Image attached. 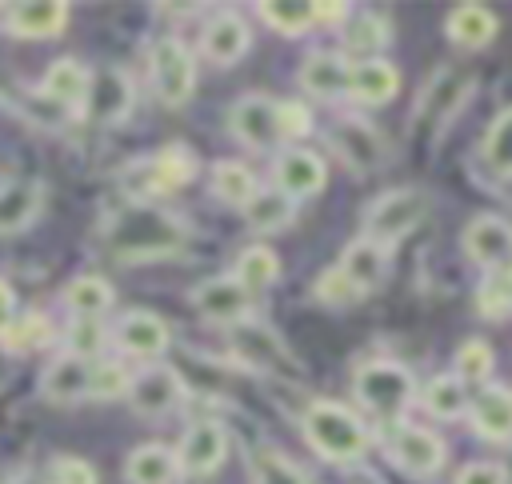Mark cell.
<instances>
[{"label":"cell","mask_w":512,"mask_h":484,"mask_svg":"<svg viewBox=\"0 0 512 484\" xmlns=\"http://www.w3.org/2000/svg\"><path fill=\"white\" fill-rule=\"evenodd\" d=\"M108 248L116 256H128V260H140V256H164V252H176L180 248V224L152 208V204H132L124 208L112 228H108Z\"/></svg>","instance_id":"7a4b0ae2"},{"label":"cell","mask_w":512,"mask_h":484,"mask_svg":"<svg viewBox=\"0 0 512 484\" xmlns=\"http://www.w3.org/2000/svg\"><path fill=\"white\" fill-rule=\"evenodd\" d=\"M468 420H472L476 436L508 444L512 440V388L488 384L476 400H468Z\"/></svg>","instance_id":"44dd1931"},{"label":"cell","mask_w":512,"mask_h":484,"mask_svg":"<svg viewBox=\"0 0 512 484\" xmlns=\"http://www.w3.org/2000/svg\"><path fill=\"white\" fill-rule=\"evenodd\" d=\"M420 408H424L428 416H436V420H460V416L468 412V392H464V384H460L452 372H448V376H432V380L424 384Z\"/></svg>","instance_id":"d6a6232c"},{"label":"cell","mask_w":512,"mask_h":484,"mask_svg":"<svg viewBox=\"0 0 512 484\" xmlns=\"http://www.w3.org/2000/svg\"><path fill=\"white\" fill-rule=\"evenodd\" d=\"M344 24H348L344 28V48L360 52L364 60L376 56L380 48H388V40H392V24L380 12H360V16H348Z\"/></svg>","instance_id":"836d02e7"},{"label":"cell","mask_w":512,"mask_h":484,"mask_svg":"<svg viewBox=\"0 0 512 484\" xmlns=\"http://www.w3.org/2000/svg\"><path fill=\"white\" fill-rule=\"evenodd\" d=\"M88 80H92V72H88L80 60H68V56H64V60L48 64L40 92H44L48 100L64 104V108H76V116H80V108H84V96H88Z\"/></svg>","instance_id":"83f0119b"},{"label":"cell","mask_w":512,"mask_h":484,"mask_svg":"<svg viewBox=\"0 0 512 484\" xmlns=\"http://www.w3.org/2000/svg\"><path fill=\"white\" fill-rule=\"evenodd\" d=\"M272 176H276V192H284L296 204V200H308V196H316L324 188L328 168L312 148H284L276 156Z\"/></svg>","instance_id":"2e32d148"},{"label":"cell","mask_w":512,"mask_h":484,"mask_svg":"<svg viewBox=\"0 0 512 484\" xmlns=\"http://www.w3.org/2000/svg\"><path fill=\"white\" fill-rule=\"evenodd\" d=\"M480 152H484V164H488L500 180H512V108H504V112L488 124V132H484V140H480Z\"/></svg>","instance_id":"e575fe53"},{"label":"cell","mask_w":512,"mask_h":484,"mask_svg":"<svg viewBox=\"0 0 512 484\" xmlns=\"http://www.w3.org/2000/svg\"><path fill=\"white\" fill-rule=\"evenodd\" d=\"M252 484H308V476L276 448H260L252 456Z\"/></svg>","instance_id":"74e56055"},{"label":"cell","mask_w":512,"mask_h":484,"mask_svg":"<svg viewBox=\"0 0 512 484\" xmlns=\"http://www.w3.org/2000/svg\"><path fill=\"white\" fill-rule=\"evenodd\" d=\"M476 312H480L484 320H508V316H512V296H508V288H504L500 268L480 280V288H476Z\"/></svg>","instance_id":"60d3db41"},{"label":"cell","mask_w":512,"mask_h":484,"mask_svg":"<svg viewBox=\"0 0 512 484\" xmlns=\"http://www.w3.org/2000/svg\"><path fill=\"white\" fill-rule=\"evenodd\" d=\"M396 88H400V72L384 56H368V60H356L348 68V96L360 100V104H368V108L388 104L396 96Z\"/></svg>","instance_id":"d6986e66"},{"label":"cell","mask_w":512,"mask_h":484,"mask_svg":"<svg viewBox=\"0 0 512 484\" xmlns=\"http://www.w3.org/2000/svg\"><path fill=\"white\" fill-rule=\"evenodd\" d=\"M124 480L128 484H176L180 480V464L176 452L164 444H140L128 452L124 460Z\"/></svg>","instance_id":"4316f807"},{"label":"cell","mask_w":512,"mask_h":484,"mask_svg":"<svg viewBox=\"0 0 512 484\" xmlns=\"http://www.w3.org/2000/svg\"><path fill=\"white\" fill-rule=\"evenodd\" d=\"M500 276H504V288H508V296H512V264H504Z\"/></svg>","instance_id":"681fc988"},{"label":"cell","mask_w":512,"mask_h":484,"mask_svg":"<svg viewBox=\"0 0 512 484\" xmlns=\"http://www.w3.org/2000/svg\"><path fill=\"white\" fill-rule=\"evenodd\" d=\"M128 408L136 412V416H164V412H172V408H180V400H184V380L176 376V368H168V364H148V368H140V372H132V380H128Z\"/></svg>","instance_id":"9c48e42d"},{"label":"cell","mask_w":512,"mask_h":484,"mask_svg":"<svg viewBox=\"0 0 512 484\" xmlns=\"http://www.w3.org/2000/svg\"><path fill=\"white\" fill-rule=\"evenodd\" d=\"M424 208H428V196L420 188H388L364 208V236L376 240L380 248H392L424 220Z\"/></svg>","instance_id":"277c9868"},{"label":"cell","mask_w":512,"mask_h":484,"mask_svg":"<svg viewBox=\"0 0 512 484\" xmlns=\"http://www.w3.org/2000/svg\"><path fill=\"white\" fill-rule=\"evenodd\" d=\"M68 4L64 0H28V4H16L12 16H8V28L24 40H48L56 32H64L68 24Z\"/></svg>","instance_id":"484cf974"},{"label":"cell","mask_w":512,"mask_h":484,"mask_svg":"<svg viewBox=\"0 0 512 484\" xmlns=\"http://www.w3.org/2000/svg\"><path fill=\"white\" fill-rule=\"evenodd\" d=\"M312 292H316V300H324V304H332V308H348V304H356V300H360V292L348 284V276H344L336 264H332V268H324V272L316 276Z\"/></svg>","instance_id":"7bdbcfd3"},{"label":"cell","mask_w":512,"mask_h":484,"mask_svg":"<svg viewBox=\"0 0 512 484\" xmlns=\"http://www.w3.org/2000/svg\"><path fill=\"white\" fill-rule=\"evenodd\" d=\"M248 44H252V32H248L244 16H236V12H216V16L204 24V32H200V52H204L212 64H220V68L244 60Z\"/></svg>","instance_id":"ac0fdd59"},{"label":"cell","mask_w":512,"mask_h":484,"mask_svg":"<svg viewBox=\"0 0 512 484\" xmlns=\"http://www.w3.org/2000/svg\"><path fill=\"white\" fill-rule=\"evenodd\" d=\"M192 304L204 320L212 324H244L248 320V308H252V296L236 284V276H212V280H200L192 288Z\"/></svg>","instance_id":"5bb4252c"},{"label":"cell","mask_w":512,"mask_h":484,"mask_svg":"<svg viewBox=\"0 0 512 484\" xmlns=\"http://www.w3.org/2000/svg\"><path fill=\"white\" fill-rule=\"evenodd\" d=\"M348 4H312V16L320 20V24H344L348 20Z\"/></svg>","instance_id":"c3c4849f"},{"label":"cell","mask_w":512,"mask_h":484,"mask_svg":"<svg viewBox=\"0 0 512 484\" xmlns=\"http://www.w3.org/2000/svg\"><path fill=\"white\" fill-rule=\"evenodd\" d=\"M460 244H464V256L480 268H504L512 264V224L504 216H472L468 228L460 232Z\"/></svg>","instance_id":"4fadbf2b"},{"label":"cell","mask_w":512,"mask_h":484,"mask_svg":"<svg viewBox=\"0 0 512 484\" xmlns=\"http://www.w3.org/2000/svg\"><path fill=\"white\" fill-rule=\"evenodd\" d=\"M328 144L332 152L352 168V172H376L384 160H388V144L384 136L360 120V116H340L332 128H328Z\"/></svg>","instance_id":"52a82bcc"},{"label":"cell","mask_w":512,"mask_h":484,"mask_svg":"<svg viewBox=\"0 0 512 484\" xmlns=\"http://www.w3.org/2000/svg\"><path fill=\"white\" fill-rule=\"evenodd\" d=\"M452 376L468 388V384H484L488 376H492V348L484 344V340H464L460 348H456V360H452Z\"/></svg>","instance_id":"f35d334b"},{"label":"cell","mask_w":512,"mask_h":484,"mask_svg":"<svg viewBox=\"0 0 512 484\" xmlns=\"http://www.w3.org/2000/svg\"><path fill=\"white\" fill-rule=\"evenodd\" d=\"M40 392L52 404H76V400H84L88 396V360L68 356V352L52 356L48 368H44V376H40Z\"/></svg>","instance_id":"cb8c5ba5"},{"label":"cell","mask_w":512,"mask_h":484,"mask_svg":"<svg viewBox=\"0 0 512 484\" xmlns=\"http://www.w3.org/2000/svg\"><path fill=\"white\" fill-rule=\"evenodd\" d=\"M44 184L40 180H4L0 184V236L28 228L40 216Z\"/></svg>","instance_id":"d4e9b609"},{"label":"cell","mask_w":512,"mask_h":484,"mask_svg":"<svg viewBox=\"0 0 512 484\" xmlns=\"http://www.w3.org/2000/svg\"><path fill=\"white\" fill-rule=\"evenodd\" d=\"M240 212H244V224H248L256 236H272V232H280V228L292 224L296 204H292L284 192H276V188H256V196H252Z\"/></svg>","instance_id":"f1b7e54d"},{"label":"cell","mask_w":512,"mask_h":484,"mask_svg":"<svg viewBox=\"0 0 512 484\" xmlns=\"http://www.w3.org/2000/svg\"><path fill=\"white\" fill-rule=\"evenodd\" d=\"M116 344H120V352H128V356H136V360H156L164 348H168V324L156 316V312H144V308H136V312H124L120 320H116Z\"/></svg>","instance_id":"e0dca14e"},{"label":"cell","mask_w":512,"mask_h":484,"mask_svg":"<svg viewBox=\"0 0 512 484\" xmlns=\"http://www.w3.org/2000/svg\"><path fill=\"white\" fill-rule=\"evenodd\" d=\"M48 340H52V320L40 312H16V320L0 336V344L8 352H32V348H44Z\"/></svg>","instance_id":"8d00e7d4"},{"label":"cell","mask_w":512,"mask_h":484,"mask_svg":"<svg viewBox=\"0 0 512 484\" xmlns=\"http://www.w3.org/2000/svg\"><path fill=\"white\" fill-rule=\"evenodd\" d=\"M132 104H136V84L128 80V72L124 68H100L88 80V96H84L80 116H88L96 124H120V120H128Z\"/></svg>","instance_id":"30bf717a"},{"label":"cell","mask_w":512,"mask_h":484,"mask_svg":"<svg viewBox=\"0 0 512 484\" xmlns=\"http://www.w3.org/2000/svg\"><path fill=\"white\" fill-rule=\"evenodd\" d=\"M228 128L236 140H244L252 152H264L272 144H280V128H276V104L260 92H248L232 104L228 112Z\"/></svg>","instance_id":"9a60e30c"},{"label":"cell","mask_w":512,"mask_h":484,"mask_svg":"<svg viewBox=\"0 0 512 484\" xmlns=\"http://www.w3.org/2000/svg\"><path fill=\"white\" fill-rule=\"evenodd\" d=\"M48 484H96V468L80 456H52L48 460Z\"/></svg>","instance_id":"f6af8a7d"},{"label":"cell","mask_w":512,"mask_h":484,"mask_svg":"<svg viewBox=\"0 0 512 484\" xmlns=\"http://www.w3.org/2000/svg\"><path fill=\"white\" fill-rule=\"evenodd\" d=\"M208 188L220 204H232V208H244L252 196H256V176L248 164L240 160H216L212 172H208Z\"/></svg>","instance_id":"4dcf8cb0"},{"label":"cell","mask_w":512,"mask_h":484,"mask_svg":"<svg viewBox=\"0 0 512 484\" xmlns=\"http://www.w3.org/2000/svg\"><path fill=\"white\" fill-rule=\"evenodd\" d=\"M256 12L264 16L268 28L284 32V36H300V32H308L316 24L312 4H296V0H260Z\"/></svg>","instance_id":"d590c367"},{"label":"cell","mask_w":512,"mask_h":484,"mask_svg":"<svg viewBox=\"0 0 512 484\" xmlns=\"http://www.w3.org/2000/svg\"><path fill=\"white\" fill-rule=\"evenodd\" d=\"M64 304H68L72 320H100L116 304V292L104 276H76L64 288Z\"/></svg>","instance_id":"f546056e"},{"label":"cell","mask_w":512,"mask_h":484,"mask_svg":"<svg viewBox=\"0 0 512 484\" xmlns=\"http://www.w3.org/2000/svg\"><path fill=\"white\" fill-rule=\"evenodd\" d=\"M232 276H236V284H240L248 296H256V292H264V288L276 284V276H280V256H276L268 244H248V248L236 256Z\"/></svg>","instance_id":"1f68e13d"},{"label":"cell","mask_w":512,"mask_h":484,"mask_svg":"<svg viewBox=\"0 0 512 484\" xmlns=\"http://www.w3.org/2000/svg\"><path fill=\"white\" fill-rule=\"evenodd\" d=\"M348 56L344 52H332V48H320L304 60L300 68V84L316 96V100H340L348 96Z\"/></svg>","instance_id":"7402d4cb"},{"label":"cell","mask_w":512,"mask_h":484,"mask_svg":"<svg viewBox=\"0 0 512 484\" xmlns=\"http://www.w3.org/2000/svg\"><path fill=\"white\" fill-rule=\"evenodd\" d=\"M224 460H228V428L220 420H196L176 448L180 476H212L220 472Z\"/></svg>","instance_id":"8fae6325"},{"label":"cell","mask_w":512,"mask_h":484,"mask_svg":"<svg viewBox=\"0 0 512 484\" xmlns=\"http://www.w3.org/2000/svg\"><path fill=\"white\" fill-rule=\"evenodd\" d=\"M384 452H388V460H392L400 472L420 476V480L436 476V472L444 468V456H448L444 440H440L436 432L420 428V424H392V432H388V440H384Z\"/></svg>","instance_id":"8992f818"},{"label":"cell","mask_w":512,"mask_h":484,"mask_svg":"<svg viewBox=\"0 0 512 484\" xmlns=\"http://www.w3.org/2000/svg\"><path fill=\"white\" fill-rule=\"evenodd\" d=\"M148 76H152L156 96H160L168 108L188 104V96H192V88H196V60H192L188 44L176 40V36L152 40V48H148Z\"/></svg>","instance_id":"5b68a950"},{"label":"cell","mask_w":512,"mask_h":484,"mask_svg":"<svg viewBox=\"0 0 512 484\" xmlns=\"http://www.w3.org/2000/svg\"><path fill=\"white\" fill-rule=\"evenodd\" d=\"M336 268L348 276V284H352L360 296H368V292H376V288L384 284V272H388V248H380L376 240L360 236V240H352V244L340 252Z\"/></svg>","instance_id":"ffe728a7"},{"label":"cell","mask_w":512,"mask_h":484,"mask_svg":"<svg viewBox=\"0 0 512 484\" xmlns=\"http://www.w3.org/2000/svg\"><path fill=\"white\" fill-rule=\"evenodd\" d=\"M232 352L252 372H284V376H296V360H292L288 344L272 328H264V324H252V320L236 324L232 328Z\"/></svg>","instance_id":"ba28073f"},{"label":"cell","mask_w":512,"mask_h":484,"mask_svg":"<svg viewBox=\"0 0 512 484\" xmlns=\"http://www.w3.org/2000/svg\"><path fill=\"white\" fill-rule=\"evenodd\" d=\"M304 440L312 444L316 456H324L332 464H352L368 452L372 432L348 404L320 396L304 408Z\"/></svg>","instance_id":"6da1fadb"},{"label":"cell","mask_w":512,"mask_h":484,"mask_svg":"<svg viewBox=\"0 0 512 484\" xmlns=\"http://www.w3.org/2000/svg\"><path fill=\"white\" fill-rule=\"evenodd\" d=\"M16 320V292L8 280H0V336L8 332V324Z\"/></svg>","instance_id":"7dc6e473"},{"label":"cell","mask_w":512,"mask_h":484,"mask_svg":"<svg viewBox=\"0 0 512 484\" xmlns=\"http://www.w3.org/2000/svg\"><path fill=\"white\" fill-rule=\"evenodd\" d=\"M276 128H280V140H300L312 132V108L300 104V100H280L276 104Z\"/></svg>","instance_id":"ee69618b"},{"label":"cell","mask_w":512,"mask_h":484,"mask_svg":"<svg viewBox=\"0 0 512 484\" xmlns=\"http://www.w3.org/2000/svg\"><path fill=\"white\" fill-rule=\"evenodd\" d=\"M444 32H448V40L456 44V48H488L492 40H496V32H500V20H496V12L492 8H484V4H456L452 12H448V20H444Z\"/></svg>","instance_id":"603a6c76"},{"label":"cell","mask_w":512,"mask_h":484,"mask_svg":"<svg viewBox=\"0 0 512 484\" xmlns=\"http://www.w3.org/2000/svg\"><path fill=\"white\" fill-rule=\"evenodd\" d=\"M100 348H104V324L100 320H72L68 324V332H64V352L68 356L92 360Z\"/></svg>","instance_id":"b9f144b4"},{"label":"cell","mask_w":512,"mask_h":484,"mask_svg":"<svg viewBox=\"0 0 512 484\" xmlns=\"http://www.w3.org/2000/svg\"><path fill=\"white\" fill-rule=\"evenodd\" d=\"M452 484H508V468L496 460H472L456 472Z\"/></svg>","instance_id":"bcb514c9"},{"label":"cell","mask_w":512,"mask_h":484,"mask_svg":"<svg viewBox=\"0 0 512 484\" xmlns=\"http://www.w3.org/2000/svg\"><path fill=\"white\" fill-rule=\"evenodd\" d=\"M128 380H132V372L124 368V360H100V364H88V396H92V400L124 396V392H128Z\"/></svg>","instance_id":"ab89813d"},{"label":"cell","mask_w":512,"mask_h":484,"mask_svg":"<svg viewBox=\"0 0 512 484\" xmlns=\"http://www.w3.org/2000/svg\"><path fill=\"white\" fill-rule=\"evenodd\" d=\"M352 396L376 420H400L416 400V380L396 360H368L352 376Z\"/></svg>","instance_id":"3957f363"},{"label":"cell","mask_w":512,"mask_h":484,"mask_svg":"<svg viewBox=\"0 0 512 484\" xmlns=\"http://www.w3.org/2000/svg\"><path fill=\"white\" fill-rule=\"evenodd\" d=\"M12 484H40L36 476H20V480H12Z\"/></svg>","instance_id":"f907efd6"},{"label":"cell","mask_w":512,"mask_h":484,"mask_svg":"<svg viewBox=\"0 0 512 484\" xmlns=\"http://www.w3.org/2000/svg\"><path fill=\"white\" fill-rule=\"evenodd\" d=\"M136 172H144V184L136 188V196H140V204H144V196H152V192L184 188V184L200 172V160H196V152H192L184 140H172V144H164L156 156L140 160Z\"/></svg>","instance_id":"7c38bea8"}]
</instances>
